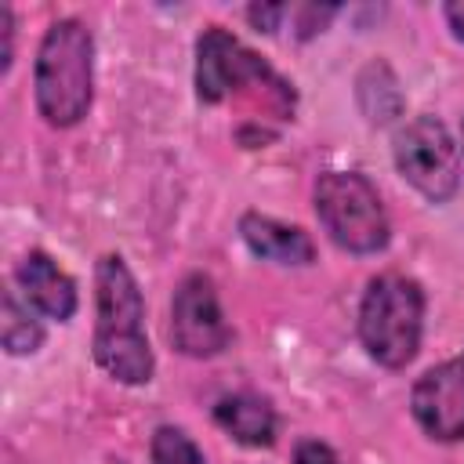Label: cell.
<instances>
[{
    "label": "cell",
    "mask_w": 464,
    "mask_h": 464,
    "mask_svg": "<svg viewBox=\"0 0 464 464\" xmlns=\"http://www.w3.org/2000/svg\"><path fill=\"white\" fill-rule=\"evenodd\" d=\"M94 362L120 384H149L156 355L145 334V297L120 254H102L94 265Z\"/></svg>",
    "instance_id": "obj_1"
},
{
    "label": "cell",
    "mask_w": 464,
    "mask_h": 464,
    "mask_svg": "<svg viewBox=\"0 0 464 464\" xmlns=\"http://www.w3.org/2000/svg\"><path fill=\"white\" fill-rule=\"evenodd\" d=\"M196 98L203 105L232 98L276 120H290L297 105L294 83L221 25H207L196 40Z\"/></svg>",
    "instance_id": "obj_2"
},
{
    "label": "cell",
    "mask_w": 464,
    "mask_h": 464,
    "mask_svg": "<svg viewBox=\"0 0 464 464\" xmlns=\"http://www.w3.org/2000/svg\"><path fill=\"white\" fill-rule=\"evenodd\" d=\"M33 98L47 127H76L94 102V36L80 18L47 25L33 62Z\"/></svg>",
    "instance_id": "obj_3"
},
{
    "label": "cell",
    "mask_w": 464,
    "mask_h": 464,
    "mask_svg": "<svg viewBox=\"0 0 464 464\" xmlns=\"http://www.w3.org/2000/svg\"><path fill=\"white\" fill-rule=\"evenodd\" d=\"M424 286L413 276H373L359 301V341L384 370H402L417 359L424 337Z\"/></svg>",
    "instance_id": "obj_4"
},
{
    "label": "cell",
    "mask_w": 464,
    "mask_h": 464,
    "mask_svg": "<svg viewBox=\"0 0 464 464\" xmlns=\"http://www.w3.org/2000/svg\"><path fill=\"white\" fill-rule=\"evenodd\" d=\"M312 207L326 236L348 254H381L392 243V221L377 185L359 170H323L312 185Z\"/></svg>",
    "instance_id": "obj_5"
},
{
    "label": "cell",
    "mask_w": 464,
    "mask_h": 464,
    "mask_svg": "<svg viewBox=\"0 0 464 464\" xmlns=\"http://www.w3.org/2000/svg\"><path fill=\"white\" fill-rule=\"evenodd\" d=\"M395 170L428 203H450L460 188V145L439 116H413L392 141Z\"/></svg>",
    "instance_id": "obj_6"
},
{
    "label": "cell",
    "mask_w": 464,
    "mask_h": 464,
    "mask_svg": "<svg viewBox=\"0 0 464 464\" xmlns=\"http://www.w3.org/2000/svg\"><path fill=\"white\" fill-rule=\"evenodd\" d=\"M170 344L188 359H214L232 344L218 286L207 272H188L170 301Z\"/></svg>",
    "instance_id": "obj_7"
},
{
    "label": "cell",
    "mask_w": 464,
    "mask_h": 464,
    "mask_svg": "<svg viewBox=\"0 0 464 464\" xmlns=\"http://www.w3.org/2000/svg\"><path fill=\"white\" fill-rule=\"evenodd\" d=\"M410 413L428 439L464 442V348L413 381Z\"/></svg>",
    "instance_id": "obj_8"
},
{
    "label": "cell",
    "mask_w": 464,
    "mask_h": 464,
    "mask_svg": "<svg viewBox=\"0 0 464 464\" xmlns=\"http://www.w3.org/2000/svg\"><path fill=\"white\" fill-rule=\"evenodd\" d=\"M14 283H18V294L29 301V308L44 319L69 323L80 308L76 279L47 250H25L14 265Z\"/></svg>",
    "instance_id": "obj_9"
},
{
    "label": "cell",
    "mask_w": 464,
    "mask_h": 464,
    "mask_svg": "<svg viewBox=\"0 0 464 464\" xmlns=\"http://www.w3.org/2000/svg\"><path fill=\"white\" fill-rule=\"evenodd\" d=\"M239 236L250 246V254L261 261L286 265V268H304L315 261V243L301 225H286L279 218L246 210L239 218Z\"/></svg>",
    "instance_id": "obj_10"
},
{
    "label": "cell",
    "mask_w": 464,
    "mask_h": 464,
    "mask_svg": "<svg viewBox=\"0 0 464 464\" xmlns=\"http://www.w3.org/2000/svg\"><path fill=\"white\" fill-rule=\"evenodd\" d=\"M214 424L236 439L239 446H250V450H268L279 435V417H276V406L254 392H232V395H221L214 402Z\"/></svg>",
    "instance_id": "obj_11"
},
{
    "label": "cell",
    "mask_w": 464,
    "mask_h": 464,
    "mask_svg": "<svg viewBox=\"0 0 464 464\" xmlns=\"http://www.w3.org/2000/svg\"><path fill=\"white\" fill-rule=\"evenodd\" d=\"M355 102H359L362 116L373 127H384V123H392V120L402 116L406 94H402V87H399V80H395V72H392L388 62L377 58V62L362 65V72L355 76Z\"/></svg>",
    "instance_id": "obj_12"
},
{
    "label": "cell",
    "mask_w": 464,
    "mask_h": 464,
    "mask_svg": "<svg viewBox=\"0 0 464 464\" xmlns=\"http://www.w3.org/2000/svg\"><path fill=\"white\" fill-rule=\"evenodd\" d=\"M0 344L7 355H33L44 344V326L18 290H4L0 297Z\"/></svg>",
    "instance_id": "obj_13"
},
{
    "label": "cell",
    "mask_w": 464,
    "mask_h": 464,
    "mask_svg": "<svg viewBox=\"0 0 464 464\" xmlns=\"http://www.w3.org/2000/svg\"><path fill=\"white\" fill-rule=\"evenodd\" d=\"M149 457H152V464H207V457L192 442V435L185 428H174V424H160L152 431Z\"/></svg>",
    "instance_id": "obj_14"
},
{
    "label": "cell",
    "mask_w": 464,
    "mask_h": 464,
    "mask_svg": "<svg viewBox=\"0 0 464 464\" xmlns=\"http://www.w3.org/2000/svg\"><path fill=\"white\" fill-rule=\"evenodd\" d=\"M337 14V7L334 4H326V7H319V4H301V7H294L290 11V18H294V36L297 40H308V36H315V33H323L326 29V22Z\"/></svg>",
    "instance_id": "obj_15"
},
{
    "label": "cell",
    "mask_w": 464,
    "mask_h": 464,
    "mask_svg": "<svg viewBox=\"0 0 464 464\" xmlns=\"http://www.w3.org/2000/svg\"><path fill=\"white\" fill-rule=\"evenodd\" d=\"M243 14H246V22H250L257 33H276V29L283 25V18L290 14V7H286V4H254V7H246Z\"/></svg>",
    "instance_id": "obj_16"
},
{
    "label": "cell",
    "mask_w": 464,
    "mask_h": 464,
    "mask_svg": "<svg viewBox=\"0 0 464 464\" xmlns=\"http://www.w3.org/2000/svg\"><path fill=\"white\" fill-rule=\"evenodd\" d=\"M294 464H341V457L323 439H301L294 446Z\"/></svg>",
    "instance_id": "obj_17"
},
{
    "label": "cell",
    "mask_w": 464,
    "mask_h": 464,
    "mask_svg": "<svg viewBox=\"0 0 464 464\" xmlns=\"http://www.w3.org/2000/svg\"><path fill=\"white\" fill-rule=\"evenodd\" d=\"M0 33H4V51H0V72L11 69L14 62V11L0 7Z\"/></svg>",
    "instance_id": "obj_18"
},
{
    "label": "cell",
    "mask_w": 464,
    "mask_h": 464,
    "mask_svg": "<svg viewBox=\"0 0 464 464\" xmlns=\"http://www.w3.org/2000/svg\"><path fill=\"white\" fill-rule=\"evenodd\" d=\"M442 14H446V25H450V33H453L457 40H464V0H453V4H446V7H442Z\"/></svg>",
    "instance_id": "obj_19"
},
{
    "label": "cell",
    "mask_w": 464,
    "mask_h": 464,
    "mask_svg": "<svg viewBox=\"0 0 464 464\" xmlns=\"http://www.w3.org/2000/svg\"><path fill=\"white\" fill-rule=\"evenodd\" d=\"M460 160H464V123H460Z\"/></svg>",
    "instance_id": "obj_20"
}]
</instances>
